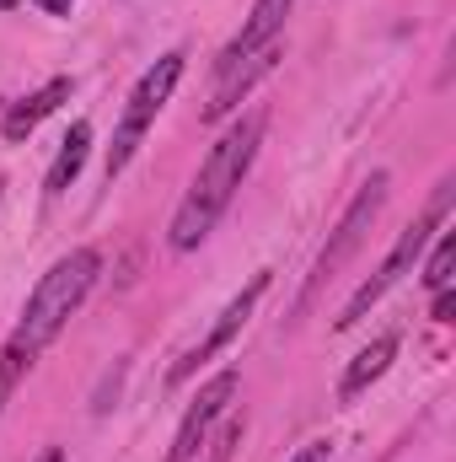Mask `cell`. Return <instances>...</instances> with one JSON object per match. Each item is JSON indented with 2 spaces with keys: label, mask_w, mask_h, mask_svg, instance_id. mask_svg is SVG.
Wrapping results in <instances>:
<instances>
[{
  "label": "cell",
  "mask_w": 456,
  "mask_h": 462,
  "mask_svg": "<svg viewBox=\"0 0 456 462\" xmlns=\"http://www.w3.org/2000/svg\"><path fill=\"white\" fill-rule=\"evenodd\" d=\"M274 65H279V38H274L269 49H258V54L236 60L231 70H221V81H215V92H210V103H205V118H210V124H221L231 108H242V97H247V92H252Z\"/></svg>",
  "instance_id": "8"
},
{
  "label": "cell",
  "mask_w": 456,
  "mask_h": 462,
  "mask_svg": "<svg viewBox=\"0 0 456 462\" xmlns=\"http://www.w3.org/2000/svg\"><path fill=\"white\" fill-rule=\"evenodd\" d=\"M38 462H59V447H49V452H43Z\"/></svg>",
  "instance_id": "19"
},
{
  "label": "cell",
  "mask_w": 456,
  "mask_h": 462,
  "mask_svg": "<svg viewBox=\"0 0 456 462\" xmlns=\"http://www.w3.org/2000/svg\"><path fill=\"white\" fill-rule=\"evenodd\" d=\"M430 318H435V323H451V318H456V296H451V285H446V291H435V312H430Z\"/></svg>",
  "instance_id": "16"
},
{
  "label": "cell",
  "mask_w": 456,
  "mask_h": 462,
  "mask_svg": "<svg viewBox=\"0 0 456 462\" xmlns=\"http://www.w3.org/2000/svg\"><path fill=\"white\" fill-rule=\"evenodd\" d=\"M65 97H70V76H54L49 87H38L32 97H22V103H16V108L5 114V140H27V134H32V129H38L43 118L54 114V108L65 103Z\"/></svg>",
  "instance_id": "11"
},
{
  "label": "cell",
  "mask_w": 456,
  "mask_h": 462,
  "mask_svg": "<svg viewBox=\"0 0 456 462\" xmlns=\"http://www.w3.org/2000/svg\"><path fill=\"white\" fill-rule=\"evenodd\" d=\"M263 291H269V269H263V274H252V280H247V291H236V296H231V301H226V312L215 318V328L205 334V345H199V349H188V355H183V360H178V365L167 371V387H183V382H188V376H194V371H199L205 360H215L221 349H231V339H236V334L247 328L252 307L263 301Z\"/></svg>",
  "instance_id": "6"
},
{
  "label": "cell",
  "mask_w": 456,
  "mask_h": 462,
  "mask_svg": "<svg viewBox=\"0 0 456 462\" xmlns=\"http://www.w3.org/2000/svg\"><path fill=\"white\" fill-rule=\"evenodd\" d=\"M451 194H456V183L446 178V183L435 189L430 210H424V216H419L414 226L403 231L397 242H392V253L381 258V269H376V274H370V280H365V285H360L354 296H349V307H343L339 328H354V323H360V318H365V312H370V307H376V301H381V296H387V291H392V285H397V280H403V274H408L414 263H419V258H424L430 236L441 231V221H446V210H451Z\"/></svg>",
  "instance_id": "4"
},
{
  "label": "cell",
  "mask_w": 456,
  "mask_h": 462,
  "mask_svg": "<svg viewBox=\"0 0 456 462\" xmlns=\"http://www.w3.org/2000/svg\"><path fill=\"white\" fill-rule=\"evenodd\" d=\"M285 16H290V0H258V5H252V16L242 22V32H236L226 49H221L215 70H231L236 60H247V54L269 49V43H274V38L285 32Z\"/></svg>",
  "instance_id": "9"
},
{
  "label": "cell",
  "mask_w": 456,
  "mask_h": 462,
  "mask_svg": "<svg viewBox=\"0 0 456 462\" xmlns=\"http://www.w3.org/2000/svg\"><path fill=\"white\" fill-rule=\"evenodd\" d=\"M236 387H242V376H236V371L210 376V382L199 387V398L188 403V414H183V425H178V436H172V447H167V457H161V462H194V457H199V452H205L210 425H215V420L231 409Z\"/></svg>",
  "instance_id": "7"
},
{
  "label": "cell",
  "mask_w": 456,
  "mask_h": 462,
  "mask_svg": "<svg viewBox=\"0 0 456 462\" xmlns=\"http://www.w3.org/2000/svg\"><path fill=\"white\" fill-rule=\"evenodd\" d=\"M263 124H269L263 114H247L242 124H231L226 134L210 145L199 178L188 183V194H183V205H178V216H172V231H167V242H172L178 253H194V247L210 236V226L226 216V205L236 199V189H242V178H247V167H252V156H258Z\"/></svg>",
  "instance_id": "1"
},
{
  "label": "cell",
  "mask_w": 456,
  "mask_h": 462,
  "mask_svg": "<svg viewBox=\"0 0 456 462\" xmlns=\"http://www.w3.org/2000/svg\"><path fill=\"white\" fill-rule=\"evenodd\" d=\"M392 360H397V334H381V339H370V345H365L360 355H354V360H349V371H343L339 403H354V398H360L370 382H381Z\"/></svg>",
  "instance_id": "10"
},
{
  "label": "cell",
  "mask_w": 456,
  "mask_h": 462,
  "mask_svg": "<svg viewBox=\"0 0 456 462\" xmlns=\"http://www.w3.org/2000/svg\"><path fill=\"white\" fill-rule=\"evenodd\" d=\"M183 49H172V54H161L140 81H134V92H129V108L118 118V134L114 145H108V178H118L123 167H129V156L140 151V140H145V129L156 124V114L167 108V97H172V87L183 81Z\"/></svg>",
  "instance_id": "5"
},
{
  "label": "cell",
  "mask_w": 456,
  "mask_h": 462,
  "mask_svg": "<svg viewBox=\"0 0 456 462\" xmlns=\"http://www.w3.org/2000/svg\"><path fill=\"white\" fill-rule=\"evenodd\" d=\"M381 205H387V172H370V183L354 194V205L343 210L339 231L328 236V247L317 253V263H312V274H306V285H301V301H296V318H306L312 307H317V296L339 280V269L365 247V236L376 226V216H381Z\"/></svg>",
  "instance_id": "3"
},
{
  "label": "cell",
  "mask_w": 456,
  "mask_h": 462,
  "mask_svg": "<svg viewBox=\"0 0 456 462\" xmlns=\"http://www.w3.org/2000/svg\"><path fill=\"white\" fill-rule=\"evenodd\" d=\"M32 360H38V349L27 345V339H16V334H11V345L0 349V409H5V398L16 393V382L32 371Z\"/></svg>",
  "instance_id": "13"
},
{
  "label": "cell",
  "mask_w": 456,
  "mask_h": 462,
  "mask_svg": "<svg viewBox=\"0 0 456 462\" xmlns=\"http://www.w3.org/2000/svg\"><path fill=\"white\" fill-rule=\"evenodd\" d=\"M242 430H247L242 420H226V430H221V436L205 447V462H231V452L242 447Z\"/></svg>",
  "instance_id": "15"
},
{
  "label": "cell",
  "mask_w": 456,
  "mask_h": 462,
  "mask_svg": "<svg viewBox=\"0 0 456 462\" xmlns=\"http://www.w3.org/2000/svg\"><path fill=\"white\" fill-rule=\"evenodd\" d=\"M328 457H333V447H328V441H306L290 462H328Z\"/></svg>",
  "instance_id": "17"
},
{
  "label": "cell",
  "mask_w": 456,
  "mask_h": 462,
  "mask_svg": "<svg viewBox=\"0 0 456 462\" xmlns=\"http://www.w3.org/2000/svg\"><path fill=\"white\" fill-rule=\"evenodd\" d=\"M97 274H103V253H97V247L65 253V258L32 285V296H27V307H22V323H16V339H27L32 349L54 345L59 328H65V323L76 318V307L87 301V291L97 285Z\"/></svg>",
  "instance_id": "2"
},
{
  "label": "cell",
  "mask_w": 456,
  "mask_h": 462,
  "mask_svg": "<svg viewBox=\"0 0 456 462\" xmlns=\"http://www.w3.org/2000/svg\"><path fill=\"white\" fill-rule=\"evenodd\" d=\"M0 5H16V0H0Z\"/></svg>",
  "instance_id": "20"
},
{
  "label": "cell",
  "mask_w": 456,
  "mask_h": 462,
  "mask_svg": "<svg viewBox=\"0 0 456 462\" xmlns=\"http://www.w3.org/2000/svg\"><path fill=\"white\" fill-rule=\"evenodd\" d=\"M32 5H38V11H49V16H65L76 0H32Z\"/></svg>",
  "instance_id": "18"
},
{
  "label": "cell",
  "mask_w": 456,
  "mask_h": 462,
  "mask_svg": "<svg viewBox=\"0 0 456 462\" xmlns=\"http://www.w3.org/2000/svg\"><path fill=\"white\" fill-rule=\"evenodd\" d=\"M87 151H92V124H87V118H76V124H70V134L59 140V156H54V167H49V178H43V194H65V189L81 178Z\"/></svg>",
  "instance_id": "12"
},
{
  "label": "cell",
  "mask_w": 456,
  "mask_h": 462,
  "mask_svg": "<svg viewBox=\"0 0 456 462\" xmlns=\"http://www.w3.org/2000/svg\"><path fill=\"white\" fill-rule=\"evenodd\" d=\"M451 269H456V231H441V242H435V253L424 263V285L430 291H446L451 285Z\"/></svg>",
  "instance_id": "14"
}]
</instances>
